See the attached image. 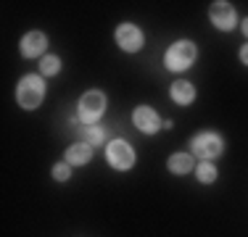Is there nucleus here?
<instances>
[{"instance_id":"13","label":"nucleus","mask_w":248,"mask_h":237,"mask_svg":"<svg viewBox=\"0 0 248 237\" xmlns=\"http://www.w3.org/2000/svg\"><path fill=\"white\" fill-rule=\"evenodd\" d=\"M40 69H43V74H58L61 71V61H58V56H45Z\"/></svg>"},{"instance_id":"3","label":"nucleus","mask_w":248,"mask_h":237,"mask_svg":"<svg viewBox=\"0 0 248 237\" xmlns=\"http://www.w3.org/2000/svg\"><path fill=\"white\" fill-rule=\"evenodd\" d=\"M193 61H196V45H193L190 40L174 43L167 50V56H164V63H167L169 71H185Z\"/></svg>"},{"instance_id":"5","label":"nucleus","mask_w":248,"mask_h":237,"mask_svg":"<svg viewBox=\"0 0 248 237\" xmlns=\"http://www.w3.org/2000/svg\"><path fill=\"white\" fill-rule=\"evenodd\" d=\"M190 150L196 153V156H201L206 161V158H217L222 153V137L214 132H201L193 137L190 142Z\"/></svg>"},{"instance_id":"14","label":"nucleus","mask_w":248,"mask_h":237,"mask_svg":"<svg viewBox=\"0 0 248 237\" xmlns=\"http://www.w3.org/2000/svg\"><path fill=\"white\" fill-rule=\"evenodd\" d=\"M198 179L201 182H206V185H209V182H214L217 179V169H214V166H211V163H201L198 166Z\"/></svg>"},{"instance_id":"15","label":"nucleus","mask_w":248,"mask_h":237,"mask_svg":"<svg viewBox=\"0 0 248 237\" xmlns=\"http://www.w3.org/2000/svg\"><path fill=\"white\" fill-rule=\"evenodd\" d=\"M82 142H87V145H98V142H103V129L87 127L85 129V140H82Z\"/></svg>"},{"instance_id":"11","label":"nucleus","mask_w":248,"mask_h":237,"mask_svg":"<svg viewBox=\"0 0 248 237\" xmlns=\"http://www.w3.org/2000/svg\"><path fill=\"white\" fill-rule=\"evenodd\" d=\"M90 158H93V145H87V142H74V145L66 150V161L69 163H87Z\"/></svg>"},{"instance_id":"18","label":"nucleus","mask_w":248,"mask_h":237,"mask_svg":"<svg viewBox=\"0 0 248 237\" xmlns=\"http://www.w3.org/2000/svg\"><path fill=\"white\" fill-rule=\"evenodd\" d=\"M243 32H246V37H248V19L243 21Z\"/></svg>"},{"instance_id":"16","label":"nucleus","mask_w":248,"mask_h":237,"mask_svg":"<svg viewBox=\"0 0 248 237\" xmlns=\"http://www.w3.org/2000/svg\"><path fill=\"white\" fill-rule=\"evenodd\" d=\"M53 179H56V182H66L69 179V166L66 163H56V166H53Z\"/></svg>"},{"instance_id":"10","label":"nucleus","mask_w":248,"mask_h":237,"mask_svg":"<svg viewBox=\"0 0 248 237\" xmlns=\"http://www.w3.org/2000/svg\"><path fill=\"white\" fill-rule=\"evenodd\" d=\"M169 92H172V100H174V103H180V105H187V103L196 100V90H193V85H190V82H185V79H177Z\"/></svg>"},{"instance_id":"4","label":"nucleus","mask_w":248,"mask_h":237,"mask_svg":"<svg viewBox=\"0 0 248 237\" xmlns=\"http://www.w3.org/2000/svg\"><path fill=\"white\" fill-rule=\"evenodd\" d=\"M106 156H108V163L114 166V169H119V171H127V169H132V166H135V150H132V145L124 142V140L108 142Z\"/></svg>"},{"instance_id":"12","label":"nucleus","mask_w":248,"mask_h":237,"mask_svg":"<svg viewBox=\"0 0 248 237\" xmlns=\"http://www.w3.org/2000/svg\"><path fill=\"white\" fill-rule=\"evenodd\" d=\"M167 166H169L172 174H187V171L193 169V158H190V153H174L167 161Z\"/></svg>"},{"instance_id":"7","label":"nucleus","mask_w":248,"mask_h":237,"mask_svg":"<svg viewBox=\"0 0 248 237\" xmlns=\"http://www.w3.org/2000/svg\"><path fill=\"white\" fill-rule=\"evenodd\" d=\"M209 19L211 24H214L217 29H222V32H230V29L235 27V8L230 3H211V8H209Z\"/></svg>"},{"instance_id":"17","label":"nucleus","mask_w":248,"mask_h":237,"mask_svg":"<svg viewBox=\"0 0 248 237\" xmlns=\"http://www.w3.org/2000/svg\"><path fill=\"white\" fill-rule=\"evenodd\" d=\"M240 61H243L246 66H248V45H243V47H240Z\"/></svg>"},{"instance_id":"2","label":"nucleus","mask_w":248,"mask_h":237,"mask_svg":"<svg viewBox=\"0 0 248 237\" xmlns=\"http://www.w3.org/2000/svg\"><path fill=\"white\" fill-rule=\"evenodd\" d=\"M103 111H106V95L100 92V90L85 92L79 98V103H77V118H79V121H85V124L98 121V118L103 116Z\"/></svg>"},{"instance_id":"9","label":"nucleus","mask_w":248,"mask_h":237,"mask_svg":"<svg viewBox=\"0 0 248 237\" xmlns=\"http://www.w3.org/2000/svg\"><path fill=\"white\" fill-rule=\"evenodd\" d=\"M45 47H48V40H45L43 32H29V34H24V40H21V56L37 58L45 53Z\"/></svg>"},{"instance_id":"6","label":"nucleus","mask_w":248,"mask_h":237,"mask_svg":"<svg viewBox=\"0 0 248 237\" xmlns=\"http://www.w3.org/2000/svg\"><path fill=\"white\" fill-rule=\"evenodd\" d=\"M116 45L124 53H138L143 47V32L135 24H119L116 27Z\"/></svg>"},{"instance_id":"1","label":"nucleus","mask_w":248,"mask_h":237,"mask_svg":"<svg viewBox=\"0 0 248 237\" xmlns=\"http://www.w3.org/2000/svg\"><path fill=\"white\" fill-rule=\"evenodd\" d=\"M43 98H45V82L40 79L37 74H27L24 79L19 82V87H16V100H19V105L27 111L37 108V105L43 103Z\"/></svg>"},{"instance_id":"8","label":"nucleus","mask_w":248,"mask_h":237,"mask_svg":"<svg viewBox=\"0 0 248 237\" xmlns=\"http://www.w3.org/2000/svg\"><path fill=\"white\" fill-rule=\"evenodd\" d=\"M132 121H135V127H138L140 132H145V134L158 132V127H161V118H158L156 111L148 108V105H140V108H135Z\"/></svg>"}]
</instances>
